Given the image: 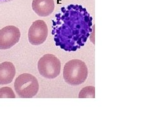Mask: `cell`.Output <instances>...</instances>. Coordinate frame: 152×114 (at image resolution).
I'll list each match as a JSON object with an SVG mask.
<instances>
[{"instance_id": "obj_1", "label": "cell", "mask_w": 152, "mask_h": 114, "mask_svg": "<svg viewBox=\"0 0 152 114\" xmlns=\"http://www.w3.org/2000/svg\"><path fill=\"white\" fill-rule=\"evenodd\" d=\"M92 20L86 9L79 4L61 8L52 20L56 46L67 51H75L83 46L92 32Z\"/></svg>"}, {"instance_id": "obj_2", "label": "cell", "mask_w": 152, "mask_h": 114, "mask_svg": "<svg viewBox=\"0 0 152 114\" xmlns=\"http://www.w3.org/2000/svg\"><path fill=\"white\" fill-rule=\"evenodd\" d=\"M63 75L66 83L72 86H77L83 84L86 80L88 70L84 61L74 59L65 64Z\"/></svg>"}, {"instance_id": "obj_3", "label": "cell", "mask_w": 152, "mask_h": 114, "mask_svg": "<svg viewBox=\"0 0 152 114\" xmlns=\"http://www.w3.org/2000/svg\"><path fill=\"white\" fill-rule=\"evenodd\" d=\"M15 92L19 97L31 98L39 91V83L37 79L30 74L24 73L17 77L14 83Z\"/></svg>"}, {"instance_id": "obj_4", "label": "cell", "mask_w": 152, "mask_h": 114, "mask_svg": "<svg viewBox=\"0 0 152 114\" xmlns=\"http://www.w3.org/2000/svg\"><path fill=\"white\" fill-rule=\"evenodd\" d=\"M37 69L42 77L49 79H55L60 73V61L54 55L46 54L38 61Z\"/></svg>"}, {"instance_id": "obj_5", "label": "cell", "mask_w": 152, "mask_h": 114, "mask_svg": "<svg viewBox=\"0 0 152 114\" xmlns=\"http://www.w3.org/2000/svg\"><path fill=\"white\" fill-rule=\"evenodd\" d=\"M48 34V28L46 22L41 20H36L28 29V41L32 45H41L46 40Z\"/></svg>"}, {"instance_id": "obj_6", "label": "cell", "mask_w": 152, "mask_h": 114, "mask_svg": "<svg viewBox=\"0 0 152 114\" xmlns=\"http://www.w3.org/2000/svg\"><path fill=\"white\" fill-rule=\"evenodd\" d=\"M20 31L14 26H8L0 30V50H8L18 42Z\"/></svg>"}, {"instance_id": "obj_7", "label": "cell", "mask_w": 152, "mask_h": 114, "mask_svg": "<svg viewBox=\"0 0 152 114\" xmlns=\"http://www.w3.org/2000/svg\"><path fill=\"white\" fill-rule=\"evenodd\" d=\"M32 8L38 16H49L54 11V0H33Z\"/></svg>"}, {"instance_id": "obj_8", "label": "cell", "mask_w": 152, "mask_h": 114, "mask_svg": "<svg viewBox=\"0 0 152 114\" xmlns=\"http://www.w3.org/2000/svg\"><path fill=\"white\" fill-rule=\"evenodd\" d=\"M16 70L10 61H5L0 64V85L11 83L15 77Z\"/></svg>"}, {"instance_id": "obj_9", "label": "cell", "mask_w": 152, "mask_h": 114, "mask_svg": "<svg viewBox=\"0 0 152 114\" xmlns=\"http://www.w3.org/2000/svg\"><path fill=\"white\" fill-rule=\"evenodd\" d=\"M94 87L88 86L83 88L81 91H80L79 94V98H93L95 97L94 96Z\"/></svg>"}, {"instance_id": "obj_10", "label": "cell", "mask_w": 152, "mask_h": 114, "mask_svg": "<svg viewBox=\"0 0 152 114\" xmlns=\"http://www.w3.org/2000/svg\"><path fill=\"white\" fill-rule=\"evenodd\" d=\"M15 98V94L12 88L4 87L0 88V98Z\"/></svg>"}, {"instance_id": "obj_11", "label": "cell", "mask_w": 152, "mask_h": 114, "mask_svg": "<svg viewBox=\"0 0 152 114\" xmlns=\"http://www.w3.org/2000/svg\"><path fill=\"white\" fill-rule=\"evenodd\" d=\"M13 1V0H0V4L8 3L10 1Z\"/></svg>"}]
</instances>
